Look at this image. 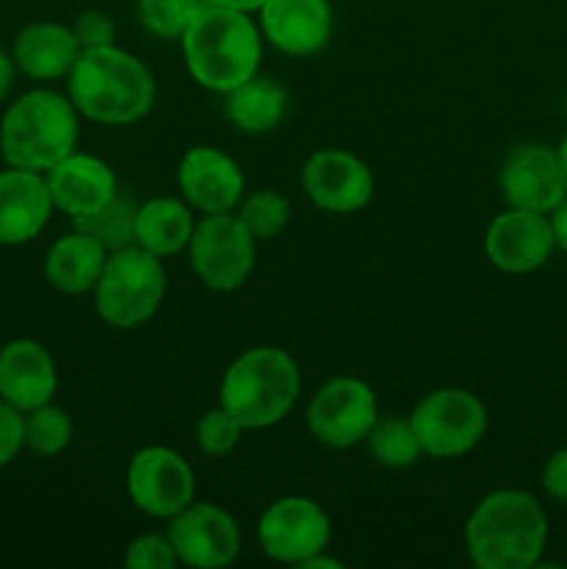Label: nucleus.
<instances>
[{
	"label": "nucleus",
	"mask_w": 567,
	"mask_h": 569,
	"mask_svg": "<svg viewBox=\"0 0 567 569\" xmlns=\"http://www.w3.org/2000/svg\"><path fill=\"white\" fill-rule=\"evenodd\" d=\"M548 545V517L531 492L495 489L465 526V548L478 569H531Z\"/></svg>",
	"instance_id": "f257e3e1"
},
{
	"label": "nucleus",
	"mask_w": 567,
	"mask_h": 569,
	"mask_svg": "<svg viewBox=\"0 0 567 569\" xmlns=\"http://www.w3.org/2000/svg\"><path fill=\"white\" fill-rule=\"evenodd\" d=\"M67 98L78 114L103 126H133L156 103L153 72L117 44L81 50L67 76Z\"/></svg>",
	"instance_id": "f03ea898"
},
{
	"label": "nucleus",
	"mask_w": 567,
	"mask_h": 569,
	"mask_svg": "<svg viewBox=\"0 0 567 569\" xmlns=\"http://www.w3.org/2000/svg\"><path fill=\"white\" fill-rule=\"evenodd\" d=\"M181 53L195 83L228 94L259 72L261 28L250 20V11L206 3L183 31Z\"/></svg>",
	"instance_id": "7ed1b4c3"
},
{
	"label": "nucleus",
	"mask_w": 567,
	"mask_h": 569,
	"mask_svg": "<svg viewBox=\"0 0 567 569\" xmlns=\"http://www.w3.org/2000/svg\"><path fill=\"white\" fill-rule=\"evenodd\" d=\"M298 395V365L287 350L272 345L239 353L220 381V406L245 431L278 426L295 409Z\"/></svg>",
	"instance_id": "20e7f679"
},
{
	"label": "nucleus",
	"mask_w": 567,
	"mask_h": 569,
	"mask_svg": "<svg viewBox=\"0 0 567 569\" xmlns=\"http://www.w3.org/2000/svg\"><path fill=\"white\" fill-rule=\"evenodd\" d=\"M78 109L67 94L31 89L0 120V156L9 167L48 172L78 142Z\"/></svg>",
	"instance_id": "39448f33"
},
{
	"label": "nucleus",
	"mask_w": 567,
	"mask_h": 569,
	"mask_svg": "<svg viewBox=\"0 0 567 569\" xmlns=\"http://www.w3.org/2000/svg\"><path fill=\"white\" fill-rule=\"evenodd\" d=\"M94 311L111 328H137L159 311L167 292V272L159 256L139 244L111 250L94 283Z\"/></svg>",
	"instance_id": "423d86ee"
},
{
	"label": "nucleus",
	"mask_w": 567,
	"mask_h": 569,
	"mask_svg": "<svg viewBox=\"0 0 567 569\" xmlns=\"http://www.w3.org/2000/svg\"><path fill=\"white\" fill-rule=\"evenodd\" d=\"M411 428L431 459H461L481 445L487 433V406L478 395L461 387L428 392L409 415Z\"/></svg>",
	"instance_id": "0eeeda50"
},
{
	"label": "nucleus",
	"mask_w": 567,
	"mask_h": 569,
	"mask_svg": "<svg viewBox=\"0 0 567 569\" xmlns=\"http://www.w3.org/2000/svg\"><path fill=\"white\" fill-rule=\"evenodd\" d=\"M187 250L195 276L211 292H237L256 264V239L233 211L203 214Z\"/></svg>",
	"instance_id": "6e6552de"
},
{
	"label": "nucleus",
	"mask_w": 567,
	"mask_h": 569,
	"mask_svg": "<svg viewBox=\"0 0 567 569\" xmlns=\"http://www.w3.org/2000/svg\"><path fill=\"white\" fill-rule=\"evenodd\" d=\"M376 420V392L367 381L350 376H337L322 383L306 409L311 437L331 450H348L365 442Z\"/></svg>",
	"instance_id": "1a4fd4ad"
},
{
	"label": "nucleus",
	"mask_w": 567,
	"mask_h": 569,
	"mask_svg": "<svg viewBox=\"0 0 567 569\" xmlns=\"http://www.w3.org/2000/svg\"><path fill=\"white\" fill-rule=\"evenodd\" d=\"M259 545L267 559L278 565L304 567L311 556L331 542V520L326 509L304 495H287L265 509L259 517Z\"/></svg>",
	"instance_id": "9d476101"
},
{
	"label": "nucleus",
	"mask_w": 567,
	"mask_h": 569,
	"mask_svg": "<svg viewBox=\"0 0 567 569\" xmlns=\"http://www.w3.org/2000/svg\"><path fill=\"white\" fill-rule=\"evenodd\" d=\"M126 487L139 511L156 520H170L195 500V470L172 448L150 445L128 461Z\"/></svg>",
	"instance_id": "9b49d317"
},
{
	"label": "nucleus",
	"mask_w": 567,
	"mask_h": 569,
	"mask_svg": "<svg viewBox=\"0 0 567 569\" xmlns=\"http://www.w3.org/2000/svg\"><path fill=\"white\" fill-rule=\"evenodd\" d=\"M178 565L192 569H220L233 565L242 548L239 526L226 509L215 503H189L170 517L167 526Z\"/></svg>",
	"instance_id": "f8f14e48"
},
{
	"label": "nucleus",
	"mask_w": 567,
	"mask_h": 569,
	"mask_svg": "<svg viewBox=\"0 0 567 569\" xmlns=\"http://www.w3.org/2000/svg\"><path fill=\"white\" fill-rule=\"evenodd\" d=\"M300 187L317 209L328 214H354L372 200L376 178L359 159L339 148L315 150L300 170Z\"/></svg>",
	"instance_id": "ddd939ff"
},
{
	"label": "nucleus",
	"mask_w": 567,
	"mask_h": 569,
	"mask_svg": "<svg viewBox=\"0 0 567 569\" xmlns=\"http://www.w3.org/2000/svg\"><path fill=\"white\" fill-rule=\"evenodd\" d=\"M500 192L511 209L550 214L567 198V172L556 148L520 144L500 167Z\"/></svg>",
	"instance_id": "4468645a"
},
{
	"label": "nucleus",
	"mask_w": 567,
	"mask_h": 569,
	"mask_svg": "<svg viewBox=\"0 0 567 569\" xmlns=\"http://www.w3.org/2000/svg\"><path fill=\"white\" fill-rule=\"evenodd\" d=\"M487 259L509 276H526L548 264L556 250L550 214H537L526 209H506L489 222L484 233Z\"/></svg>",
	"instance_id": "2eb2a0df"
},
{
	"label": "nucleus",
	"mask_w": 567,
	"mask_h": 569,
	"mask_svg": "<svg viewBox=\"0 0 567 569\" xmlns=\"http://www.w3.org/2000/svg\"><path fill=\"white\" fill-rule=\"evenodd\" d=\"M178 189L200 214H226L245 198V176L237 161L222 150L198 144L178 164Z\"/></svg>",
	"instance_id": "dca6fc26"
},
{
	"label": "nucleus",
	"mask_w": 567,
	"mask_h": 569,
	"mask_svg": "<svg viewBox=\"0 0 567 569\" xmlns=\"http://www.w3.org/2000/svg\"><path fill=\"white\" fill-rule=\"evenodd\" d=\"M53 209L67 214L70 220L94 214L117 198L115 170L103 159L92 153H76L59 161L44 172Z\"/></svg>",
	"instance_id": "f3484780"
},
{
	"label": "nucleus",
	"mask_w": 567,
	"mask_h": 569,
	"mask_svg": "<svg viewBox=\"0 0 567 569\" xmlns=\"http://www.w3.org/2000/svg\"><path fill=\"white\" fill-rule=\"evenodd\" d=\"M259 14L267 42L287 56H315L331 39L328 0H265Z\"/></svg>",
	"instance_id": "a211bd4d"
},
{
	"label": "nucleus",
	"mask_w": 567,
	"mask_h": 569,
	"mask_svg": "<svg viewBox=\"0 0 567 569\" xmlns=\"http://www.w3.org/2000/svg\"><path fill=\"white\" fill-rule=\"evenodd\" d=\"M59 389L53 356L37 339H11L0 348V398L17 411H31L53 400Z\"/></svg>",
	"instance_id": "6ab92c4d"
},
{
	"label": "nucleus",
	"mask_w": 567,
	"mask_h": 569,
	"mask_svg": "<svg viewBox=\"0 0 567 569\" xmlns=\"http://www.w3.org/2000/svg\"><path fill=\"white\" fill-rule=\"evenodd\" d=\"M50 200L44 172L9 167L0 172V244L17 248L42 233L48 226Z\"/></svg>",
	"instance_id": "aec40b11"
},
{
	"label": "nucleus",
	"mask_w": 567,
	"mask_h": 569,
	"mask_svg": "<svg viewBox=\"0 0 567 569\" xmlns=\"http://www.w3.org/2000/svg\"><path fill=\"white\" fill-rule=\"evenodd\" d=\"M78 56H81V44L72 28L61 22H31L17 33L14 50H11L17 70L33 81L67 78Z\"/></svg>",
	"instance_id": "412c9836"
},
{
	"label": "nucleus",
	"mask_w": 567,
	"mask_h": 569,
	"mask_svg": "<svg viewBox=\"0 0 567 569\" xmlns=\"http://www.w3.org/2000/svg\"><path fill=\"white\" fill-rule=\"evenodd\" d=\"M106 259H109V250L98 239L76 228L50 244L44 256V278L61 295H87L98 283Z\"/></svg>",
	"instance_id": "4be33fe9"
},
{
	"label": "nucleus",
	"mask_w": 567,
	"mask_h": 569,
	"mask_svg": "<svg viewBox=\"0 0 567 569\" xmlns=\"http://www.w3.org/2000/svg\"><path fill=\"white\" fill-rule=\"evenodd\" d=\"M195 231L192 206L178 198H150L137 206V222H133V239L148 253L167 259L189 248Z\"/></svg>",
	"instance_id": "5701e85b"
},
{
	"label": "nucleus",
	"mask_w": 567,
	"mask_h": 569,
	"mask_svg": "<svg viewBox=\"0 0 567 569\" xmlns=\"http://www.w3.org/2000/svg\"><path fill=\"white\" fill-rule=\"evenodd\" d=\"M226 114L245 133H267L281 126L287 114V92L272 78L256 72L226 94Z\"/></svg>",
	"instance_id": "b1692460"
},
{
	"label": "nucleus",
	"mask_w": 567,
	"mask_h": 569,
	"mask_svg": "<svg viewBox=\"0 0 567 569\" xmlns=\"http://www.w3.org/2000/svg\"><path fill=\"white\" fill-rule=\"evenodd\" d=\"M365 442L372 459L381 467H387V470H406V467H415L420 456H426L409 417L406 420H400V417L381 420L378 417Z\"/></svg>",
	"instance_id": "393cba45"
},
{
	"label": "nucleus",
	"mask_w": 567,
	"mask_h": 569,
	"mask_svg": "<svg viewBox=\"0 0 567 569\" xmlns=\"http://www.w3.org/2000/svg\"><path fill=\"white\" fill-rule=\"evenodd\" d=\"M22 442L39 459H50L67 450L72 442V420L64 409L53 403L37 406L22 415Z\"/></svg>",
	"instance_id": "a878e982"
},
{
	"label": "nucleus",
	"mask_w": 567,
	"mask_h": 569,
	"mask_svg": "<svg viewBox=\"0 0 567 569\" xmlns=\"http://www.w3.org/2000/svg\"><path fill=\"white\" fill-rule=\"evenodd\" d=\"M76 222L78 231L89 233V237L98 239L106 250H120L128 248V244H137L133 239V222H137V206L131 200H126L122 194H117L109 206H103L94 214L81 217Z\"/></svg>",
	"instance_id": "bb28decb"
},
{
	"label": "nucleus",
	"mask_w": 567,
	"mask_h": 569,
	"mask_svg": "<svg viewBox=\"0 0 567 569\" xmlns=\"http://www.w3.org/2000/svg\"><path fill=\"white\" fill-rule=\"evenodd\" d=\"M237 217L256 242H270L289 226V200L276 189H259L242 198Z\"/></svg>",
	"instance_id": "cd10ccee"
},
{
	"label": "nucleus",
	"mask_w": 567,
	"mask_h": 569,
	"mask_svg": "<svg viewBox=\"0 0 567 569\" xmlns=\"http://www.w3.org/2000/svg\"><path fill=\"white\" fill-rule=\"evenodd\" d=\"M203 6V0H137V17L153 37L181 39Z\"/></svg>",
	"instance_id": "c85d7f7f"
},
{
	"label": "nucleus",
	"mask_w": 567,
	"mask_h": 569,
	"mask_svg": "<svg viewBox=\"0 0 567 569\" xmlns=\"http://www.w3.org/2000/svg\"><path fill=\"white\" fill-rule=\"evenodd\" d=\"M242 431L245 428L222 406H217V409H209L200 417L198 426H195V439H198V448L206 456L222 459V456L233 453V448L242 439Z\"/></svg>",
	"instance_id": "c756f323"
},
{
	"label": "nucleus",
	"mask_w": 567,
	"mask_h": 569,
	"mask_svg": "<svg viewBox=\"0 0 567 569\" xmlns=\"http://www.w3.org/2000/svg\"><path fill=\"white\" fill-rule=\"evenodd\" d=\"M126 567L131 569H176L178 556L167 533H142L133 539L122 556Z\"/></svg>",
	"instance_id": "7c9ffc66"
},
{
	"label": "nucleus",
	"mask_w": 567,
	"mask_h": 569,
	"mask_svg": "<svg viewBox=\"0 0 567 569\" xmlns=\"http://www.w3.org/2000/svg\"><path fill=\"white\" fill-rule=\"evenodd\" d=\"M72 33H76L81 50L106 48V44H115L117 26L109 14L92 9V11H83V14H78L76 26H72Z\"/></svg>",
	"instance_id": "2f4dec72"
},
{
	"label": "nucleus",
	"mask_w": 567,
	"mask_h": 569,
	"mask_svg": "<svg viewBox=\"0 0 567 569\" xmlns=\"http://www.w3.org/2000/svg\"><path fill=\"white\" fill-rule=\"evenodd\" d=\"M22 448V411L0 398V467L11 465Z\"/></svg>",
	"instance_id": "473e14b6"
},
{
	"label": "nucleus",
	"mask_w": 567,
	"mask_h": 569,
	"mask_svg": "<svg viewBox=\"0 0 567 569\" xmlns=\"http://www.w3.org/2000/svg\"><path fill=\"white\" fill-rule=\"evenodd\" d=\"M539 483H543L545 495H548L550 500H556V503H567V448L556 450V453L548 456Z\"/></svg>",
	"instance_id": "72a5a7b5"
},
{
	"label": "nucleus",
	"mask_w": 567,
	"mask_h": 569,
	"mask_svg": "<svg viewBox=\"0 0 567 569\" xmlns=\"http://www.w3.org/2000/svg\"><path fill=\"white\" fill-rule=\"evenodd\" d=\"M550 226H554V237H556V248L567 256V198L550 211Z\"/></svg>",
	"instance_id": "f704fd0d"
},
{
	"label": "nucleus",
	"mask_w": 567,
	"mask_h": 569,
	"mask_svg": "<svg viewBox=\"0 0 567 569\" xmlns=\"http://www.w3.org/2000/svg\"><path fill=\"white\" fill-rule=\"evenodd\" d=\"M11 81H14V59H11L6 50H0V103H3L6 94H9Z\"/></svg>",
	"instance_id": "c9c22d12"
},
{
	"label": "nucleus",
	"mask_w": 567,
	"mask_h": 569,
	"mask_svg": "<svg viewBox=\"0 0 567 569\" xmlns=\"http://www.w3.org/2000/svg\"><path fill=\"white\" fill-rule=\"evenodd\" d=\"M209 6H222V9H237V11H259L265 0H203Z\"/></svg>",
	"instance_id": "e433bc0d"
},
{
	"label": "nucleus",
	"mask_w": 567,
	"mask_h": 569,
	"mask_svg": "<svg viewBox=\"0 0 567 569\" xmlns=\"http://www.w3.org/2000/svg\"><path fill=\"white\" fill-rule=\"evenodd\" d=\"M315 567H322V569H342V561L331 559V556H326V550H320V553L311 556L309 561H304V567H300V569H315Z\"/></svg>",
	"instance_id": "4c0bfd02"
},
{
	"label": "nucleus",
	"mask_w": 567,
	"mask_h": 569,
	"mask_svg": "<svg viewBox=\"0 0 567 569\" xmlns=\"http://www.w3.org/2000/svg\"><path fill=\"white\" fill-rule=\"evenodd\" d=\"M556 153H559L561 167H565V172H567V131H565V137H561V142H559V148H556Z\"/></svg>",
	"instance_id": "58836bf2"
}]
</instances>
